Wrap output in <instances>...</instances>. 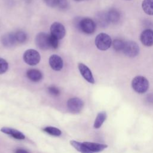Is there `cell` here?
<instances>
[{
	"mask_svg": "<svg viewBox=\"0 0 153 153\" xmlns=\"http://www.w3.org/2000/svg\"><path fill=\"white\" fill-rule=\"evenodd\" d=\"M35 43L39 48L43 50L50 48L56 49L59 46V41L56 38L51 34L44 32H40L36 35Z\"/></svg>",
	"mask_w": 153,
	"mask_h": 153,
	"instance_id": "1",
	"label": "cell"
},
{
	"mask_svg": "<svg viewBox=\"0 0 153 153\" xmlns=\"http://www.w3.org/2000/svg\"><path fill=\"white\" fill-rule=\"evenodd\" d=\"M74 22L75 27L86 34L93 33L96 29L95 22L90 18H77Z\"/></svg>",
	"mask_w": 153,
	"mask_h": 153,
	"instance_id": "2",
	"label": "cell"
},
{
	"mask_svg": "<svg viewBox=\"0 0 153 153\" xmlns=\"http://www.w3.org/2000/svg\"><path fill=\"white\" fill-rule=\"evenodd\" d=\"M133 89L137 93H144L149 88V82L148 79L143 76H136L131 81Z\"/></svg>",
	"mask_w": 153,
	"mask_h": 153,
	"instance_id": "3",
	"label": "cell"
},
{
	"mask_svg": "<svg viewBox=\"0 0 153 153\" xmlns=\"http://www.w3.org/2000/svg\"><path fill=\"white\" fill-rule=\"evenodd\" d=\"M112 42L110 36L105 33L98 34L95 38V45L96 47L102 51H105L110 48Z\"/></svg>",
	"mask_w": 153,
	"mask_h": 153,
	"instance_id": "4",
	"label": "cell"
},
{
	"mask_svg": "<svg viewBox=\"0 0 153 153\" xmlns=\"http://www.w3.org/2000/svg\"><path fill=\"white\" fill-rule=\"evenodd\" d=\"M41 59L39 53L34 49H28L23 54V60L26 63L30 66L37 65Z\"/></svg>",
	"mask_w": 153,
	"mask_h": 153,
	"instance_id": "5",
	"label": "cell"
},
{
	"mask_svg": "<svg viewBox=\"0 0 153 153\" xmlns=\"http://www.w3.org/2000/svg\"><path fill=\"white\" fill-rule=\"evenodd\" d=\"M122 51L126 56L134 57L138 55L139 53V47L137 44L134 41H126L124 42Z\"/></svg>",
	"mask_w": 153,
	"mask_h": 153,
	"instance_id": "6",
	"label": "cell"
},
{
	"mask_svg": "<svg viewBox=\"0 0 153 153\" xmlns=\"http://www.w3.org/2000/svg\"><path fill=\"white\" fill-rule=\"evenodd\" d=\"M67 106L68 110L71 113L78 114L84 107V102L78 97H72L68 100Z\"/></svg>",
	"mask_w": 153,
	"mask_h": 153,
	"instance_id": "7",
	"label": "cell"
},
{
	"mask_svg": "<svg viewBox=\"0 0 153 153\" xmlns=\"http://www.w3.org/2000/svg\"><path fill=\"white\" fill-rule=\"evenodd\" d=\"M51 34L57 39H62L66 33L65 26L59 22H54L50 26Z\"/></svg>",
	"mask_w": 153,
	"mask_h": 153,
	"instance_id": "8",
	"label": "cell"
},
{
	"mask_svg": "<svg viewBox=\"0 0 153 153\" xmlns=\"http://www.w3.org/2000/svg\"><path fill=\"white\" fill-rule=\"evenodd\" d=\"M140 40L142 44L146 47L153 45V30L146 29L142 31L140 35Z\"/></svg>",
	"mask_w": 153,
	"mask_h": 153,
	"instance_id": "9",
	"label": "cell"
},
{
	"mask_svg": "<svg viewBox=\"0 0 153 153\" xmlns=\"http://www.w3.org/2000/svg\"><path fill=\"white\" fill-rule=\"evenodd\" d=\"M78 69L82 77L88 82L91 84L94 83V79L90 69L84 63H79L78 64Z\"/></svg>",
	"mask_w": 153,
	"mask_h": 153,
	"instance_id": "10",
	"label": "cell"
},
{
	"mask_svg": "<svg viewBox=\"0 0 153 153\" xmlns=\"http://www.w3.org/2000/svg\"><path fill=\"white\" fill-rule=\"evenodd\" d=\"M49 64L51 68L56 71H60L63 66L62 59L57 54H53L50 57Z\"/></svg>",
	"mask_w": 153,
	"mask_h": 153,
	"instance_id": "11",
	"label": "cell"
},
{
	"mask_svg": "<svg viewBox=\"0 0 153 153\" xmlns=\"http://www.w3.org/2000/svg\"><path fill=\"white\" fill-rule=\"evenodd\" d=\"M1 131L14 137L16 139L23 140L25 138V136L23 133L13 128L4 127L1 128Z\"/></svg>",
	"mask_w": 153,
	"mask_h": 153,
	"instance_id": "12",
	"label": "cell"
},
{
	"mask_svg": "<svg viewBox=\"0 0 153 153\" xmlns=\"http://www.w3.org/2000/svg\"><path fill=\"white\" fill-rule=\"evenodd\" d=\"M1 42L3 45L6 47L14 46L17 43L14 33H7L3 35L2 36Z\"/></svg>",
	"mask_w": 153,
	"mask_h": 153,
	"instance_id": "13",
	"label": "cell"
},
{
	"mask_svg": "<svg viewBox=\"0 0 153 153\" xmlns=\"http://www.w3.org/2000/svg\"><path fill=\"white\" fill-rule=\"evenodd\" d=\"M84 145L92 152H101L108 147L107 145L90 142H83Z\"/></svg>",
	"mask_w": 153,
	"mask_h": 153,
	"instance_id": "14",
	"label": "cell"
},
{
	"mask_svg": "<svg viewBox=\"0 0 153 153\" xmlns=\"http://www.w3.org/2000/svg\"><path fill=\"white\" fill-rule=\"evenodd\" d=\"M27 77L32 81L38 82L42 78V74L38 69H30L26 72Z\"/></svg>",
	"mask_w": 153,
	"mask_h": 153,
	"instance_id": "15",
	"label": "cell"
},
{
	"mask_svg": "<svg viewBox=\"0 0 153 153\" xmlns=\"http://www.w3.org/2000/svg\"><path fill=\"white\" fill-rule=\"evenodd\" d=\"M106 14L109 23H117L120 20V13L117 9L111 8L106 13Z\"/></svg>",
	"mask_w": 153,
	"mask_h": 153,
	"instance_id": "16",
	"label": "cell"
},
{
	"mask_svg": "<svg viewBox=\"0 0 153 153\" xmlns=\"http://www.w3.org/2000/svg\"><path fill=\"white\" fill-rule=\"evenodd\" d=\"M96 22L102 27H106L109 23L106 13H99L96 17Z\"/></svg>",
	"mask_w": 153,
	"mask_h": 153,
	"instance_id": "17",
	"label": "cell"
},
{
	"mask_svg": "<svg viewBox=\"0 0 153 153\" xmlns=\"http://www.w3.org/2000/svg\"><path fill=\"white\" fill-rule=\"evenodd\" d=\"M71 145L75 148L78 151L81 153H93L90 150H89L83 143L77 142L76 140H71L70 141Z\"/></svg>",
	"mask_w": 153,
	"mask_h": 153,
	"instance_id": "18",
	"label": "cell"
},
{
	"mask_svg": "<svg viewBox=\"0 0 153 153\" xmlns=\"http://www.w3.org/2000/svg\"><path fill=\"white\" fill-rule=\"evenodd\" d=\"M142 7L146 14L153 16V0H143Z\"/></svg>",
	"mask_w": 153,
	"mask_h": 153,
	"instance_id": "19",
	"label": "cell"
},
{
	"mask_svg": "<svg viewBox=\"0 0 153 153\" xmlns=\"http://www.w3.org/2000/svg\"><path fill=\"white\" fill-rule=\"evenodd\" d=\"M106 118V114L105 112L102 111L99 112L95 119L94 125H93L94 128H99L102 126L104 121H105Z\"/></svg>",
	"mask_w": 153,
	"mask_h": 153,
	"instance_id": "20",
	"label": "cell"
},
{
	"mask_svg": "<svg viewBox=\"0 0 153 153\" xmlns=\"http://www.w3.org/2000/svg\"><path fill=\"white\" fill-rule=\"evenodd\" d=\"M43 131L54 136H60L62 134V131L60 129L51 126H48L44 128Z\"/></svg>",
	"mask_w": 153,
	"mask_h": 153,
	"instance_id": "21",
	"label": "cell"
},
{
	"mask_svg": "<svg viewBox=\"0 0 153 153\" xmlns=\"http://www.w3.org/2000/svg\"><path fill=\"white\" fill-rule=\"evenodd\" d=\"M14 34H15V38H16L17 43L23 44V43H25L27 39V34L23 31L19 30L14 33Z\"/></svg>",
	"mask_w": 153,
	"mask_h": 153,
	"instance_id": "22",
	"label": "cell"
},
{
	"mask_svg": "<svg viewBox=\"0 0 153 153\" xmlns=\"http://www.w3.org/2000/svg\"><path fill=\"white\" fill-rule=\"evenodd\" d=\"M124 42H125L120 39H115L113 41L112 44L114 49L116 51H122L124 45Z\"/></svg>",
	"mask_w": 153,
	"mask_h": 153,
	"instance_id": "23",
	"label": "cell"
},
{
	"mask_svg": "<svg viewBox=\"0 0 153 153\" xmlns=\"http://www.w3.org/2000/svg\"><path fill=\"white\" fill-rule=\"evenodd\" d=\"M8 68V63L7 62L2 59L0 58V74L5 73Z\"/></svg>",
	"mask_w": 153,
	"mask_h": 153,
	"instance_id": "24",
	"label": "cell"
},
{
	"mask_svg": "<svg viewBox=\"0 0 153 153\" xmlns=\"http://www.w3.org/2000/svg\"><path fill=\"white\" fill-rule=\"evenodd\" d=\"M48 91L50 94H51L53 96H56L59 95L60 93L59 89L55 86L49 87L48 88Z\"/></svg>",
	"mask_w": 153,
	"mask_h": 153,
	"instance_id": "25",
	"label": "cell"
},
{
	"mask_svg": "<svg viewBox=\"0 0 153 153\" xmlns=\"http://www.w3.org/2000/svg\"><path fill=\"white\" fill-rule=\"evenodd\" d=\"M57 7L62 10H65L68 7V1L67 0H57Z\"/></svg>",
	"mask_w": 153,
	"mask_h": 153,
	"instance_id": "26",
	"label": "cell"
},
{
	"mask_svg": "<svg viewBox=\"0 0 153 153\" xmlns=\"http://www.w3.org/2000/svg\"><path fill=\"white\" fill-rule=\"evenodd\" d=\"M44 2L50 7H57V0H44Z\"/></svg>",
	"mask_w": 153,
	"mask_h": 153,
	"instance_id": "27",
	"label": "cell"
},
{
	"mask_svg": "<svg viewBox=\"0 0 153 153\" xmlns=\"http://www.w3.org/2000/svg\"><path fill=\"white\" fill-rule=\"evenodd\" d=\"M146 100L149 103H153V94H149L147 95L146 97Z\"/></svg>",
	"mask_w": 153,
	"mask_h": 153,
	"instance_id": "28",
	"label": "cell"
},
{
	"mask_svg": "<svg viewBox=\"0 0 153 153\" xmlns=\"http://www.w3.org/2000/svg\"><path fill=\"white\" fill-rule=\"evenodd\" d=\"M15 153H29V152L23 149H17L16 150Z\"/></svg>",
	"mask_w": 153,
	"mask_h": 153,
	"instance_id": "29",
	"label": "cell"
},
{
	"mask_svg": "<svg viewBox=\"0 0 153 153\" xmlns=\"http://www.w3.org/2000/svg\"><path fill=\"white\" fill-rule=\"evenodd\" d=\"M76 1H83V0H75Z\"/></svg>",
	"mask_w": 153,
	"mask_h": 153,
	"instance_id": "30",
	"label": "cell"
},
{
	"mask_svg": "<svg viewBox=\"0 0 153 153\" xmlns=\"http://www.w3.org/2000/svg\"></svg>",
	"mask_w": 153,
	"mask_h": 153,
	"instance_id": "31",
	"label": "cell"
}]
</instances>
